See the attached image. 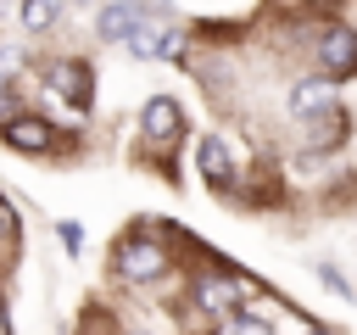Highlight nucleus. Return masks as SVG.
I'll return each mask as SVG.
<instances>
[{
  "label": "nucleus",
  "instance_id": "nucleus-12",
  "mask_svg": "<svg viewBox=\"0 0 357 335\" xmlns=\"http://www.w3.org/2000/svg\"><path fill=\"white\" fill-rule=\"evenodd\" d=\"M218 335H279V329H273V318H268L262 307H234Z\"/></svg>",
  "mask_w": 357,
  "mask_h": 335
},
{
  "label": "nucleus",
  "instance_id": "nucleus-14",
  "mask_svg": "<svg viewBox=\"0 0 357 335\" xmlns=\"http://www.w3.org/2000/svg\"><path fill=\"white\" fill-rule=\"evenodd\" d=\"M56 240H61L67 257H78V251H84V223H78V218H61V223H56Z\"/></svg>",
  "mask_w": 357,
  "mask_h": 335
},
{
  "label": "nucleus",
  "instance_id": "nucleus-1",
  "mask_svg": "<svg viewBox=\"0 0 357 335\" xmlns=\"http://www.w3.org/2000/svg\"><path fill=\"white\" fill-rule=\"evenodd\" d=\"M106 268H112V279H117V285L145 290V285H156V279H167V274H173V257H167V246H162V240H151V234H123V240L106 251Z\"/></svg>",
  "mask_w": 357,
  "mask_h": 335
},
{
  "label": "nucleus",
  "instance_id": "nucleus-3",
  "mask_svg": "<svg viewBox=\"0 0 357 335\" xmlns=\"http://www.w3.org/2000/svg\"><path fill=\"white\" fill-rule=\"evenodd\" d=\"M312 61L318 73H329L335 84L340 78H357V28L351 22H324L312 34Z\"/></svg>",
  "mask_w": 357,
  "mask_h": 335
},
{
  "label": "nucleus",
  "instance_id": "nucleus-13",
  "mask_svg": "<svg viewBox=\"0 0 357 335\" xmlns=\"http://www.w3.org/2000/svg\"><path fill=\"white\" fill-rule=\"evenodd\" d=\"M17 240H22V218H17V207L0 195V251L11 257V246H17Z\"/></svg>",
  "mask_w": 357,
  "mask_h": 335
},
{
  "label": "nucleus",
  "instance_id": "nucleus-5",
  "mask_svg": "<svg viewBox=\"0 0 357 335\" xmlns=\"http://www.w3.org/2000/svg\"><path fill=\"white\" fill-rule=\"evenodd\" d=\"M45 84H50V95H61L73 112H89V106H95V67L78 61V56H56V61L45 67Z\"/></svg>",
  "mask_w": 357,
  "mask_h": 335
},
{
  "label": "nucleus",
  "instance_id": "nucleus-15",
  "mask_svg": "<svg viewBox=\"0 0 357 335\" xmlns=\"http://www.w3.org/2000/svg\"><path fill=\"white\" fill-rule=\"evenodd\" d=\"M28 112V100H22V89H11V84H0V128L11 123V117H22Z\"/></svg>",
  "mask_w": 357,
  "mask_h": 335
},
{
  "label": "nucleus",
  "instance_id": "nucleus-10",
  "mask_svg": "<svg viewBox=\"0 0 357 335\" xmlns=\"http://www.w3.org/2000/svg\"><path fill=\"white\" fill-rule=\"evenodd\" d=\"M301 128H307V140H312V151H335V145H340V134H346V117H340V106H329V112H318V117H307Z\"/></svg>",
  "mask_w": 357,
  "mask_h": 335
},
{
  "label": "nucleus",
  "instance_id": "nucleus-8",
  "mask_svg": "<svg viewBox=\"0 0 357 335\" xmlns=\"http://www.w3.org/2000/svg\"><path fill=\"white\" fill-rule=\"evenodd\" d=\"M190 162H195L201 184H206V190H218V195H223V190L234 184V173H240V168H234V151H229V140H218V134H201V145L190 151Z\"/></svg>",
  "mask_w": 357,
  "mask_h": 335
},
{
  "label": "nucleus",
  "instance_id": "nucleus-17",
  "mask_svg": "<svg viewBox=\"0 0 357 335\" xmlns=\"http://www.w3.org/2000/svg\"><path fill=\"white\" fill-rule=\"evenodd\" d=\"M0 335H11V307L0 302Z\"/></svg>",
  "mask_w": 357,
  "mask_h": 335
},
{
  "label": "nucleus",
  "instance_id": "nucleus-11",
  "mask_svg": "<svg viewBox=\"0 0 357 335\" xmlns=\"http://www.w3.org/2000/svg\"><path fill=\"white\" fill-rule=\"evenodd\" d=\"M61 6H67V0H22V6H17L22 34H50V28L61 22Z\"/></svg>",
  "mask_w": 357,
  "mask_h": 335
},
{
  "label": "nucleus",
  "instance_id": "nucleus-2",
  "mask_svg": "<svg viewBox=\"0 0 357 335\" xmlns=\"http://www.w3.org/2000/svg\"><path fill=\"white\" fill-rule=\"evenodd\" d=\"M251 296H262V285L251 274H234V268H212V274H195L190 279V307L201 318H229L234 307H245Z\"/></svg>",
  "mask_w": 357,
  "mask_h": 335
},
{
  "label": "nucleus",
  "instance_id": "nucleus-18",
  "mask_svg": "<svg viewBox=\"0 0 357 335\" xmlns=\"http://www.w3.org/2000/svg\"><path fill=\"white\" fill-rule=\"evenodd\" d=\"M307 335H335V329H324V324H307Z\"/></svg>",
  "mask_w": 357,
  "mask_h": 335
},
{
  "label": "nucleus",
  "instance_id": "nucleus-4",
  "mask_svg": "<svg viewBox=\"0 0 357 335\" xmlns=\"http://www.w3.org/2000/svg\"><path fill=\"white\" fill-rule=\"evenodd\" d=\"M139 134H145V145H156V151H173V145H184V134H190V123H184V106H178L173 95H151V100L139 106Z\"/></svg>",
  "mask_w": 357,
  "mask_h": 335
},
{
  "label": "nucleus",
  "instance_id": "nucleus-7",
  "mask_svg": "<svg viewBox=\"0 0 357 335\" xmlns=\"http://www.w3.org/2000/svg\"><path fill=\"white\" fill-rule=\"evenodd\" d=\"M329 106H340V84H335L329 73L296 78V84H290V95H284V112H290L296 123H307V117H318V112H329Z\"/></svg>",
  "mask_w": 357,
  "mask_h": 335
},
{
  "label": "nucleus",
  "instance_id": "nucleus-16",
  "mask_svg": "<svg viewBox=\"0 0 357 335\" xmlns=\"http://www.w3.org/2000/svg\"><path fill=\"white\" fill-rule=\"evenodd\" d=\"M318 285H324V290H335V296H351V279H346L335 262H318Z\"/></svg>",
  "mask_w": 357,
  "mask_h": 335
},
{
  "label": "nucleus",
  "instance_id": "nucleus-9",
  "mask_svg": "<svg viewBox=\"0 0 357 335\" xmlns=\"http://www.w3.org/2000/svg\"><path fill=\"white\" fill-rule=\"evenodd\" d=\"M139 22H145V6H134V0H112V6L95 11V34H100L106 45H128Z\"/></svg>",
  "mask_w": 357,
  "mask_h": 335
},
{
  "label": "nucleus",
  "instance_id": "nucleus-6",
  "mask_svg": "<svg viewBox=\"0 0 357 335\" xmlns=\"http://www.w3.org/2000/svg\"><path fill=\"white\" fill-rule=\"evenodd\" d=\"M0 140H6L11 151H22V156H50V151L61 145V128H56L50 117H39V112H22V117H11V123L0 128Z\"/></svg>",
  "mask_w": 357,
  "mask_h": 335
},
{
  "label": "nucleus",
  "instance_id": "nucleus-19",
  "mask_svg": "<svg viewBox=\"0 0 357 335\" xmlns=\"http://www.w3.org/2000/svg\"><path fill=\"white\" fill-rule=\"evenodd\" d=\"M0 17H6V0H0Z\"/></svg>",
  "mask_w": 357,
  "mask_h": 335
}]
</instances>
